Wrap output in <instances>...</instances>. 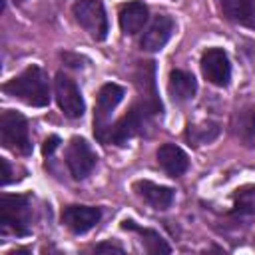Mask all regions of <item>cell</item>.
Instances as JSON below:
<instances>
[{
	"instance_id": "30bf717a",
	"label": "cell",
	"mask_w": 255,
	"mask_h": 255,
	"mask_svg": "<svg viewBox=\"0 0 255 255\" xmlns=\"http://www.w3.org/2000/svg\"><path fill=\"white\" fill-rule=\"evenodd\" d=\"M102 219V209L92 205H68L62 209V223L76 235L90 231Z\"/></svg>"
},
{
	"instance_id": "ac0fdd59",
	"label": "cell",
	"mask_w": 255,
	"mask_h": 255,
	"mask_svg": "<svg viewBox=\"0 0 255 255\" xmlns=\"http://www.w3.org/2000/svg\"><path fill=\"white\" fill-rule=\"evenodd\" d=\"M122 229H128V231H133V233H137L141 239V245H143V249L147 251V253H169L171 251V247L165 243V239L157 233V231H153V229H147V227H141V225H137L135 221H131V219H124L122 221Z\"/></svg>"
},
{
	"instance_id": "7c38bea8",
	"label": "cell",
	"mask_w": 255,
	"mask_h": 255,
	"mask_svg": "<svg viewBox=\"0 0 255 255\" xmlns=\"http://www.w3.org/2000/svg\"><path fill=\"white\" fill-rule=\"evenodd\" d=\"M133 191L145 201L149 203L153 209H167L173 199H175V191L171 187H165V185H157L153 181H147V179H139L133 183Z\"/></svg>"
},
{
	"instance_id": "8fae6325",
	"label": "cell",
	"mask_w": 255,
	"mask_h": 255,
	"mask_svg": "<svg viewBox=\"0 0 255 255\" xmlns=\"http://www.w3.org/2000/svg\"><path fill=\"white\" fill-rule=\"evenodd\" d=\"M175 30V22L171 16L167 14H159L153 18V22L149 24V28L143 32L141 40H139V46L141 50L145 52H159L171 38Z\"/></svg>"
},
{
	"instance_id": "3957f363",
	"label": "cell",
	"mask_w": 255,
	"mask_h": 255,
	"mask_svg": "<svg viewBox=\"0 0 255 255\" xmlns=\"http://www.w3.org/2000/svg\"><path fill=\"white\" fill-rule=\"evenodd\" d=\"M0 231L2 235L26 237L32 233V197L10 195L0 197Z\"/></svg>"
},
{
	"instance_id": "ba28073f",
	"label": "cell",
	"mask_w": 255,
	"mask_h": 255,
	"mask_svg": "<svg viewBox=\"0 0 255 255\" xmlns=\"http://www.w3.org/2000/svg\"><path fill=\"white\" fill-rule=\"evenodd\" d=\"M98 155L84 137H72L66 147V165L74 179H86L96 167Z\"/></svg>"
},
{
	"instance_id": "44dd1931",
	"label": "cell",
	"mask_w": 255,
	"mask_h": 255,
	"mask_svg": "<svg viewBox=\"0 0 255 255\" xmlns=\"http://www.w3.org/2000/svg\"><path fill=\"white\" fill-rule=\"evenodd\" d=\"M58 145H60V137H58V135H50V137L44 141V145H42V153H44V155H52Z\"/></svg>"
},
{
	"instance_id": "9c48e42d",
	"label": "cell",
	"mask_w": 255,
	"mask_h": 255,
	"mask_svg": "<svg viewBox=\"0 0 255 255\" xmlns=\"http://www.w3.org/2000/svg\"><path fill=\"white\" fill-rule=\"evenodd\" d=\"M201 74L213 86L225 88L231 80V64L221 48H207L201 54Z\"/></svg>"
},
{
	"instance_id": "ffe728a7",
	"label": "cell",
	"mask_w": 255,
	"mask_h": 255,
	"mask_svg": "<svg viewBox=\"0 0 255 255\" xmlns=\"http://www.w3.org/2000/svg\"><path fill=\"white\" fill-rule=\"evenodd\" d=\"M233 213L255 215V185H245L233 193Z\"/></svg>"
},
{
	"instance_id": "d6986e66",
	"label": "cell",
	"mask_w": 255,
	"mask_h": 255,
	"mask_svg": "<svg viewBox=\"0 0 255 255\" xmlns=\"http://www.w3.org/2000/svg\"><path fill=\"white\" fill-rule=\"evenodd\" d=\"M219 131H221L219 124H213V122H205V124H199V126H191L189 124L187 129H185V137L193 145H201V143L213 141L219 135Z\"/></svg>"
},
{
	"instance_id": "9a60e30c",
	"label": "cell",
	"mask_w": 255,
	"mask_h": 255,
	"mask_svg": "<svg viewBox=\"0 0 255 255\" xmlns=\"http://www.w3.org/2000/svg\"><path fill=\"white\" fill-rule=\"evenodd\" d=\"M155 157H157V163L161 165V169H163L169 177H179V175H183V173L187 171V167H189V159H187L185 151H183L181 147L173 145V143H163V145L157 149Z\"/></svg>"
},
{
	"instance_id": "5bb4252c",
	"label": "cell",
	"mask_w": 255,
	"mask_h": 255,
	"mask_svg": "<svg viewBox=\"0 0 255 255\" xmlns=\"http://www.w3.org/2000/svg\"><path fill=\"white\" fill-rule=\"evenodd\" d=\"M118 20H120V28L126 36H135L137 32L143 30V26L147 22V6L137 0L128 2L120 8Z\"/></svg>"
},
{
	"instance_id": "52a82bcc",
	"label": "cell",
	"mask_w": 255,
	"mask_h": 255,
	"mask_svg": "<svg viewBox=\"0 0 255 255\" xmlns=\"http://www.w3.org/2000/svg\"><path fill=\"white\" fill-rule=\"evenodd\" d=\"M54 96H56V102H58V106H60V110H62V114L66 118L78 120V118L84 116L86 104H84V98L80 94V88L64 72H58L56 74V80H54Z\"/></svg>"
},
{
	"instance_id": "277c9868",
	"label": "cell",
	"mask_w": 255,
	"mask_h": 255,
	"mask_svg": "<svg viewBox=\"0 0 255 255\" xmlns=\"http://www.w3.org/2000/svg\"><path fill=\"white\" fill-rule=\"evenodd\" d=\"M0 141L6 149L28 155L32 153V141H30V131H28V122L22 114L6 110L0 116Z\"/></svg>"
},
{
	"instance_id": "5b68a950",
	"label": "cell",
	"mask_w": 255,
	"mask_h": 255,
	"mask_svg": "<svg viewBox=\"0 0 255 255\" xmlns=\"http://www.w3.org/2000/svg\"><path fill=\"white\" fill-rule=\"evenodd\" d=\"M76 22L96 40L102 42L108 36V16L100 0H78L72 6Z\"/></svg>"
},
{
	"instance_id": "2e32d148",
	"label": "cell",
	"mask_w": 255,
	"mask_h": 255,
	"mask_svg": "<svg viewBox=\"0 0 255 255\" xmlns=\"http://www.w3.org/2000/svg\"><path fill=\"white\" fill-rule=\"evenodd\" d=\"M197 92V82L193 74L183 72V70H171L169 80H167V94L175 104H185L189 102Z\"/></svg>"
},
{
	"instance_id": "8992f818",
	"label": "cell",
	"mask_w": 255,
	"mask_h": 255,
	"mask_svg": "<svg viewBox=\"0 0 255 255\" xmlns=\"http://www.w3.org/2000/svg\"><path fill=\"white\" fill-rule=\"evenodd\" d=\"M126 90L118 84H104L98 92V100H96V112H94V135L98 141H102L104 133L110 128V118L114 114V110L118 108V104L124 100Z\"/></svg>"
},
{
	"instance_id": "4fadbf2b",
	"label": "cell",
	"mask_w": 255,
	"mask_h": 255,
	"mask_svg": "<svg viewBox=\"0 0 255 255\" xmlns=\"http://www.w3.org/2000/svg\"><path fill=\"white\" fill-rule=\"evenodd\" d=\"M217 6L227 20L255 30V0H217Z\"/></svg>"
},
{
	"instance_id": "cb8c5ba5",
	"label": "cell",
	"mask_w": 255,
	"mask_h": 255,
	"mask_svg": "<svg viewBox=\"0 0 255 255\" xmlns=\"http://www.w3.org/2000/svg\"><path fill=\"white\" fill-rule=\"evenodd\" d=\"M14 2H16V4H22V2H24V0H14Z\"/></svg>"
},
{
	"instance_id": "603a6c76",
	"label": "cell",
	"mask_w": 255,
	"mask_h": 255,
	"mask_svg": "<svg viewBox=\"0 0 255 255\" xmlns=\"http://www.w3.org/2000/svg\"><path fill=\"white\" fill-rule=\"evenodd\" d=\"M0 165H2V185H8L12 181V169H10V163L8 159H0Z\"/></svg>"
},
{
	"instance_id": "6da1fadb",
	"label": "cell",
	"mask_w": 255,
	"mask_h": 255,
	"mask_svg": "<svg viewBox=\"0 0 255 255\" xmlns=\"http://www.w3.org/2000/svg\"><path fill=\"white\" fill-rule=\"evenodd\" d=\"M135 86H137V100L131 104V108L116 122L110 124L108 131L102 137V143H116L122 145L128 139L141 135L145 128H149L151 120L161 114V102L155 88V66L153 62H139L135 70Z\"/></svg>"
},
{
	"instance_id": "e0dca14e",
	"label": "cell",
	"mask_w": 255,
	"mask_h": 255,
	"mask_svg": "<svg viewBox=\"0 0 255 255\" xmlns=\"http://www.w3.org/2000/svg\"><path fill=\"white\" fill-rule=\"evenodd\" d=\"M233 133L249 147H255V104H247L233 116Z\"/></svg>"
},
{
	"instance_id": "7402d4cb",
	"label": "cell",
	"mask_w": 255,
	"mask_h": 255,
	"mask_svg": "<svg viewBox=\"0 0 255 255\" xmlns=\"http://www.w3.org/2000/svg\"><path fill=\"white\" fill-rule=\"evenodd\" d=\"M96 253H124V247L114 243H100L96 245Z\"/></svg>"
},
{
	"instance_id": "7a4b0ae2",
	"label": "cell",
	"mask_w": 255,
	"mask_h": 255,
	"mask_svg": "<svg viewBox=\"0 0 255 255\" xmlns=\"http://www.w3.org/2000/svg\"><path fill=\"white\" fill-rule=\"evenodd\" d=\"M2 90L34 108H44L50 104V82L40 66L26 68L22 74L6 82Z\"/></svg>"
}]
</instances>
